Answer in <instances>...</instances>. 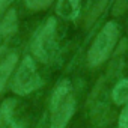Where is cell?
<instances>
[{"label": "cell", "mask_w": 128, "mask_h": 128, "mask_svg": "<svg viewBox=\"0 0 128 128\" xmlns=\"http://www.w3.org/2000/svg\"><path fill=\"white\" fill-rule=\"evenodd\" d=\"M11 3V0H0V17H2L3 11L8 8V5Z\"/></svg>", "instance_id": "13"}, {"label": "cell", "mask_w": 128, "mask_h": 128, "mask_svg": "<svg viewBox=\"0 0 128 128\" xmlns=\"http://www.w3.org/2000/svg\"><path fill=\"white\" fill-rule=\"evenodd\" d=\"M41 86H42V80L36 71L35 63L30 56H26L14 76L12 90L17 95H27Z\"/></svg>", "instance_id": "4"}, {"label": "cell", "mask_w": 128, "mask_h": 128, "mask_svg": "<svg viewBox=\"0 0 128 128\" xmlns=\"http://www.w3.org/2000/svg\"><path fill=\"white\" fill-rule=\"evenodd\" d=\"M80 5L82 0H59L56 12L65 20H74L80 12Z\"/></svg>", "instance_id": "6"}, {"label": "cell", "mask_w": 128, "mask_h": 128, "mask_svg": "<svg viewBox=\"0 0 128 128\" xmlns=\"http://www.w3.org/2000/svg\"><path fill=\"white\" fill-rule=\"evenodd\" d=\"M14 100H6L0 106V128H20L14 119Z\"/></svg>", "instance_id": "7"}, {"label": "cell", "mask_w": 128, "mask_h": 128, "mask_svg": "<svg viewBox=\"0 0 128 128\" xmlns=\"http://www.w3.org/2000/svg\"><path fill=\"white\" fill-rule=\"evenodd\" d=\"M76 110V98L70 80H62L50 100V128H65Z\"/></svg>", "instance_id": "1"}, {"label": "cell", "mask_w": 128, "mask_h": 128, "mask_svg": "<svg viewBox=\"0 0 128 128\" xmlns=\"http://www.w3.org/2000/svg\"><path fill=\"white\" fill-rule=\"evenodd\" d=\"M106 5H107V0H100L98 2V5H95V8L88 14V17H86V24L88 26H90L100 15H101V12L106 9Z\"/></svg>", "instance_id": "10"}, {"label": "cell", "mask_w": 128, "mask_h": 128, "mask_svg": "<svg viewBox=\"0 0 128 128\" xmlns=\"http://www.w3.org/2000/svg\"><path fill=\"white\" fill-rule=\"evenodd\" d=\"M17 27H18L17 12L14 9H11V11H8V14L5 15L2 23H0V53L5 50V47L8 45L11 38L15 35Z\"/></svg>", "instance_id": "5"}, {"label": "cell", "mask_w": 128, "mask_h": 128, "mask_svg": "<svg viewBox=\"0 0 128 128\" xmlns=\"http://www.w3.org/2000/svg\"><path fill=\"white\" fill-rule=\"evenodd\" d=\"M119 128H128V106L122 110L119 116Z\"/></svg>", "instance_id": "12"}, {"label": "cell", "mask_w": 128, "mask_h": 128, "mask_svg": "<svg viewBox=\"0 0 128 128\" xmlns=\"http://www.w3.org/2000/svg\"><path fill=\"white\" fill-rule=\"evenodd\" d=\"M118 36H119V29L116 26V23L110 21L107 23L101 32L98 33V36L94 39L89 51H88V63L90 66H100L108 59V56L112 54L116 42H118Z\"/></svg>", "instance_id": "2"}, {"label": "cell", "mask_w": 128, "mask_h": 128, "mask_svg": "<svg viewBox=\"0 0 128 128\" xmlns=\"http://www.w3.org/2000/svg\"><path fill=\"white\" fill-rule=\"evenodd\" d=\"M112 96H113L114 104H118V106L125 104V102L128 101V78L119 82V83L114 86V89H113V92H112Z\"/></svg>", "instance_id": "9"}, {"label": "cell", "mask_w": 128, "mask_h": 128, "mask_svg": "<svg viewBox=\"0 0 128 128\" xmlns=\"http://www.w3.org/2000/svg\"><path fill=\"white\" fill-rule=\"evenodd\" d=\"M17 60H18V57H17L15 53L9 54L5 59L0 60V94H2V90H3L8 78L11 77V72H12L14 66L17 65Z\"/></svg>", "instance_id": "8"}, {"label": "cell", "mask_w": 128, "mask_h": 128, "mask_svg": "<svg viewBox=\"0 0 128 128\" xmlns=\"http://www.w3.org/2000/svg\"><path fill=\"white\" fill-rule=\"evenodd\" d=\"M57 24L54 18H48L47 23L38 30L32 41V54L42 63H48L57 53V38H56Z\"/></svg>", "instance_id": "3"}, {"label": "cell", "mask_w": 128, "mask_h": 128, "mask_svg": "<svg viewBox=\"0 0 128 128\" xmlns=\"http://www.w3.org/2000/svg\"><path fill=\"white\" fill-rule=\"evenodd\" d=\"M26 2V6L32 11H42L45 8H48L53 0H24Z\"/></svg>", "instance_id": "11"}]
</instances>
